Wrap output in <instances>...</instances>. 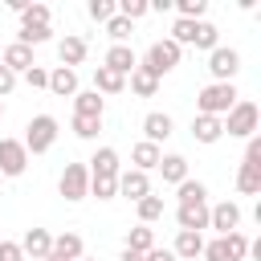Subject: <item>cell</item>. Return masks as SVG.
<instances>
[{"label":"cell","instance_id":"obj_1","mask_svg":"<svg viewBox=\"0 0 261 261\" xmlns=\"http://www.w3.org/2000/svg\"><path fill=\"white\" fill-rule=\"evenodd\" d=\"M237 98H241V94H237L232 82H208V86L196 94V110H200V114H212V118H224Z\"/></svg>","mask_w":261,"mask_h":261},{"label":"cell","instance_id":"obj_2","mask_svg":"<svg viewBox=\"0 0 261 261\" xmlns=\"http://www.w3.org/2000/svg\"><path fill=\"white\" fill-rule=\"evenodd\" d=\"M220 122H224V135H232V139H253V135H257V122H261V110H257V102L237 98L232 110H228Z\"/></svg>","mask_w":261,"mask_h":261},{"label":"cell","instance_id":"obj_3","mask_svg":"<svg viewBox=\"0 0 261 261\" xmlns=\"http://www.w3.org/2000/svg\"><path fill=\"white\" fill-rule=\"evenodd\" d=\"M57 135H61V126H57V118L53 114H33L29 118V126H24V151L29 155H45L53 143H57Z\"/></svg>","mask_w":261,"mask_h":261},{"label":"cell","instance_id":"obj_4","mask_svg":"<svg viewBox=\"0 0 261 261\" xmlns=\"http://www.w3.org/2000/svg\"><path fill=\"white\" fill-rule=\"evenodd\" d=\"M237 192L241 196L261 192V135H253L245 143V159H241V171H237Z\"/></svg>","mask_w":261,"mask_h":261},{"label":"cell","instance_id":"obj_5","mask_svg":"<svg viewBox=\"0 0 261 261\" xmlns=\"http://www.w3.org/2000/svg\"><path fill=\"white\" fill-rule=\"evenodd\" d=\"M179 57H184V49L171 41V37H163V41H151V49L143 53V69H151L155 77H163V73H171L175 65H179Z\"/></svg>","mask_w":261,"mask_h":261},{"label":"cell","instance_id":"obj_6","mask_svg":"<svg viewBox=\"0 0 261 261\" xmlns=\"http://www.w3.org/2000/svg\"><path fill=\"white\" fill-rule=\"evenodd\" d=\"M57 192H61L69 204L86 200V196H90V167H86V163H65V171H61V179H57Z\"/></svg>","mask_w":261,"mask_h":261},{"label":"cell","instance_id":"obj_7","mask_svg":"<svg viewBox=\"0 0 261 261\" xmlns=\"http://www.w3.org/2000/svg\"><path fill=\"white\" fill-rule=\"evenodd\" d=\"M29 167V151L20 139H0V179H16Z\"/></svg>","mask_w":261,"mask_h":261},{"label":"cell","instance_id":"obj_8","mask_svg":"<svg viewBox=\"0 0 261 261\" xmlns=\"http://www.w3.org/2000/svg\"><path fill=\"white\" fill-rule=\"evenodd\" d=\"M237 69H241V53H237V49L216 45V49L208 53V73H212V82H232Z\"/></svg>","mask_w":261,"mask_h":261},{"label":"cell","instance_id":"obj_9","mask_svg":"<svg viewBox=\"0 0 261 261\" xmlns=\"http://www.w3.org/2000/svg\"><path fill=\"white\" fill-rule=\"evenodd\" d=\"M237 224H241V204H237V200L208 204V228H216V237H224V232H237Z\"/></svg>","mask_w":261,"mask_h":261},{"label":"cell","instance_id":"obj_10","mask_svg":"<svg viewBox=\"0 0 261 261\" xmlns=\"http://www.w3.org/2000/svg\"><path fill=\"white\" fill-rule=\"evenodd\" d=\"M118 196H126L130 204H139L143 196H151V179H147V171H135V167L118 171Z\"/></svg>","mask_w":261,"mask_h":261},{"label":"cell","instance_id":"obj_11","mask_svg":"<svg viewBox=\"0 0 261 261\" xmlns=\"http://www.w3.org/2000/svg\"><path fill=\"white\" fill-rule=\"evenodd\" d=\"M16 245H20V253H24V257L45 261V257L53 253V232H49V228H29V232H24Z\"/></svg>","mask_w":261,"mask_h":261},{"label":"cell","instance_id":"obj_12","mask_svg":"<svg viewBox=\"0 0 261 261\" xmlns=\"http://www.w3.org/2000/svg\"><path fill=\"white\" fill-rule=\"evenodd\" d=\"M171 130H175V122H171V114H167V110H151V114L143 118V139H147V143H155V147H159V143H167V139H171Z\"/></svg>","mask_w":261,"mask_h":261},{"label":"cell","instance_id":"obj_13","mask_svg":"<svg viewBox=\"0 0 261 261\" xmlns=\"http://www.w3.org/2000/svg\"><path fill=\"white\" fill-rule=\"evenodd\" d=\"M86 53H90V45H86V37H77V33H65V37L57 41V57H61V65H65V69L82 65V61H86Z\"/></svg>","mask_w":261,"mask_h":261},{"label":"cell","instance_id":"obj_14","mask_svg":"<svg viewBox=\"0 0 261 261\" xmlns=\"http://www.w3.org/2000/svg\"><path fill=\"white\" fill-rule=\"evenodd\" d=\"M175 224H179V232H204L208 228V204H179Z\"/></svg>","mask_w":261,"mask_h":261},{"label":"cell","instance_id":"obj_15","mask_svg":"<svg viewBox=\"0 0 261 261\" xmlns=\"http://www.w3.org/2000/svg\"><path fill=\"white\" fill-rule=\"evenodd\" d=\"M102 65H106V69H114L118 77H130V69L139 65V57H135V49H130V45H110V49H106V57H102Z\"/></svg>","mask_w":261,"mask_h":261},{"label":"cell","instance_id":"obj_16","mask_svg":"<svg viewBox=\"0 0 261 261\" xmlns=\"http://www.w3.org/2000/svg\"><path fill=\"white\" fill-rule=\"evenodd\" d=\"M192 139L204 143V147H212V143L224 139V122L212 118V114H196V118H192Z\"/></svg>","mask_w":261,"mask_h":261},{"label":"cell","instance_id":"obj_17","mask_svg":"<svg viewBox=\"0 0 261 261\" xmlns=\"http://www.w3.org/2000/svg\"><path fill=\"white\" fill-rule=\"evenodd\" d=\"M0 65H4V69H12V73H29V69L37 65V61H33V49H29V45L12 41V45H8L4 53H0Z\"/></svg>","mask_w":261,"mask_h":261},{"label":"cell","instance_id":"obj_18","mask_svg":"<svg viewBox=\"0 0 261 261\" xmlns=\"http://www.w3.org/2000/svg\"><path fill=\"white\" fill-rule=\"evenodd\" d=\"M49 94H57V98H73L77 94V69H65V65H53L49 69V86H45Z\"/></svg>","mask_w":261,"mask_h":261},{"label":"cell","instance_id":"obj_19","mask_svg":"<svg viewBox=\"0 0 261 261\" xmlns=\"http://www.w3.org/2000/svg\"><path fill=\"white\" fill-rule=\"evenodd\" d=\"M159 159H163V147H155V143H147V139H139V143L130 147V163H135V171H155Z\"/></svg>","mask_w":261,"mask_h":261},{"label":"cell","instance_id":"obj_20","mask_svg":"<svg viewBox=\"0 0 261 261\" xmlns=\"http://www.w3.org/2000/svg\"><path fill=\"white\" fill-rule=\"evenodd\" d=\"M53 257H61V261H82V257H86V241H82L77 232H57V237H53Z\"/></svg>","mask_w":261,"mask_h":261},{"label":"cell","instance_id":"obj_21","mask_svg":"<svg viewBox=\"0 0 261 261\" xmlns=\"http://www.w3.org/2000/svg\"><path fill=\"white\" fill-rule=\"evenodd\" d=\"M102 110H106V98H102V94H94V90H77V94H73V114H82V118H102Z\"/></svg>","mask_w":261,"mask_h":261},{"label":"cell","instance_id":"obj_22","mask_svg":"<svg viewBox=\"0 0 261 261\" xmlns=\"http://www.w3.org/2000/svg\"><path fill=\"white\" fill-rule=\"evenodd\" d=\"M175 261H196L204 253V237L200 232H175V245H171Z\"/></svg>","mask_w":261,"mask_h":261},{"label":"cell","instance_id":"obj_23","mask_svg":"<svg viewBox=\"0 0 261 261\" xmlns=\"http://www.w3.org/2000/svg\"><path fill=\"white\" fill-rule=\"evenodd\" d=\"M118 151L114 147H98L94 159H90V175H118Z\"/></svg>","mask_w":261,"mask_h":261},{"label":"cell","instance_id":"obj_24","mask_svg":"<svg viewBox=\"0 0 261 261\" xmlns=\"http://www.w3.org/2000/svg\"><path fill=\"white\" fill-rule=\"evenodd\" d=\"M159 175H163V184H175L179 188L188 179V159L184 155H163L159 159Z\"/></svg>","mask_w":261,"mask_h":261},{"label":"cell","instance_id":"obj_25","mask_svg":"<svg viewBox=\"0 0 261 261\" xmlns=\"http://www.w3.org/2000/svg\"><path fill=\"white\" fill-rule=\"evenodd\" d=\"M122 90H126V77H118V73L106 69V65L94 69V94H122Z\"/></svg>","mask_w":261,"mask_h":261},{"label":"cell","instance_id":"obj_26","mask_svg":"<svg viewBox=\"0 0 261 261\" xmlns=\"http://www.w3.org/2000/svg\"><path fill=\"white\" fill-rule=\"evenodd\" d=\"M130 90H135L139 98H155V94H159V77H155L151 69L135 65V69H130Z\"/></svg>","mask_w":261,"mask_h":261},{"label":"cell","instance_id":"obj_27","mask_svg":"<svg viewBox=\"0 0 261 261\" xmlns=\"http://www.w3.org/2000/svg\"><path fill=\"white\" fill-rule=\"evenodd\" d=\"M135 212H139V224H155V220H163V196H143L139 204H135Z\"/></svg>","mask_w":261,"mask_h":261},{"label":"cell","instance_id":"obj_28","mask_svg":"<svg viewBox=\"0 0 261 261\" xmlns=\"http://www.w3.org/2000/svg\"><path fill=\"white\" fill-rule=\"evenodd\" d=\"M126 249H130V253H151V249H155V232H151V224H135V228L126 232Z\"/></svg>","mask_w":261,"mask_h":261},{"label":"cell","instance_id":"obj_29","mask_svg":"<svg viewBox=\"0 0 261 261\" xmlns=\"http://www.w3.org/2000/svg\"><path fill=\"white\" fill-rule=\"evenodd\" d=\"M175 192H179V204H208V188H204L200 179H192V175H188Z\"/></svg>","mask_w":261,"mask_h":261},{"label":"cell","instance_id":"obj_30","mask_svg":"<svg viewBox=\"0 0 261 261\" xmlns=\"http://www.w3.org/2000/svg\"><path fill=\"white\" fill-rule=\"evenodd\" d=\"M20 29H49V4H29L20 12Z\"/></svg>","mask_w":261,"mask_h":261},{"label":"cell","instance_id":"obj_31","mask_svg":"<svg viewBox=\"0 0 261 261\" xmlns=\"http://www.w3.org/2000/svg\"><path fill=\"white\" fill-rule=\"evenodd\" d=\"M192 45H196V49H208V53H212V49L220 45V29H216L212 20H200V24H196V41H192Z\"/></svg>","mask_w":261,"mask_h":261},{"label":"cell","instance_id":"obj_32","mask_svg":"<svg viewBox=\"0 0 261 261\" xmlns=\"http://www.w3.org/2000/svg\"><path fill=\"white\" fill-rule=\"evenodd\" d=\"M90 196L114 200V196H118V175H90Z\"/></svg>","mask_w":261,"mask_h":261},{"label":"cell","instance_id":"obj_33","mask_svg":"<svg viewBox=\"0 0 261 261\" xmlns=\"http://www.w3.org/2000/svg\"><path fill=\"white\" fill-rule=\"evenodd\" d=\"M130 33H135V24H130L126 16H118V12L106 20V37H110L114 45H126V37H130Z\"/></svg>","mask_w":261,"mask_h":261},{"label":"cell","instance_id":"obj_34","mask_svg":"<svg viewBox=\"0 0 261 261\" xmlns=\"http://www.w3.org/2000/svg\"><path fill=\"white\" fill-rule=\"evenodd\" d=\"M175 12H179V20H204L208 0H175Z\"/></svg>","mask_w":261,"mask_h":261},{"label":"cell","instance_id":"obj_35","mask_svg":"<svg viewBox=\"0 0 261 261\" xmlns=\"http://www.w3.org/2000/svg\"><path fill=\"white\" fill-rule=\"evenodd\" d=\"M114 8H118V16H126L130 24H135V20H143V16L151 12V4H147V0H118Z\"/></svg>","mask_w":261,"mask_h":261},{"label":"cell","instance_id":"obj_36","mask_svg":"<svg viewBox=\"0 0 261 261\" xmlns=\"http://www.w3.org/2000/svg\"><path fill=\"white\" fill-rule=\"evenodd\" d=\"M196 24H200V20H179V16H175V24H171V41H175L179 49L192 45V41H196Z\"/></svg>","mask_w":261,"mask_h":261},{"label":"cell","instance_id":"obj_37","mask_svg":"<svg viewBox=\"0 0 261 261\" xmlns=\"http://www.w3.org/2000/svg\"><path fill=\"white\" fill-rule=\"evenodd\" d=\"M69 126H73V135H77V139H98L102 118H82V114H73V118H69Z\"/></svg>","mask_w":261,"mask_h":261},{"label":"cell","instance_id":"obj_38","mask_svg":"<svg viewBox=\"0 0 261 261\" xmlns=\"http://www.w3.org/2000/svg\"><path fill=\"white\" fill-rule=\"evenodd\" d=\"M224 245H228V261H245L249 257V237L245 232H224Z\"/></svg>","mask_w":261,"mask_h":261},{"label":"cell","instance_id":"obj_39","mask_svg":"<svg viewBox=\"0 0 261 261\" xmlns=\"http://www.w3.org/2000/svg\"><path fill=\"white\" fill-rule=\"evenodd\" d=\"M86 12H90V20H98V24H106L118 8H114V0H90L86 4Z\"/></svg>","mask_w":261,"mask_h":261},{"label":"cell","instance_id":"obj_40","mask_svg":"<svg viewBox=\"0 0 261 261\" xmlns=\"http://www.w3.org/2000/svg\"><path fill=\"white\" fill-rule=\"evenodd\" d=\"M49 37H53V29H20V33H16V41L29 45V49H33V45H45Z\"/></svg>","mask_w":261,"mask_h":261},{"label":"cell","instance_id":"obj_41","mask_svg":"<svg viewBox=\"0 0 261 261\" xmlns=\"http://www.w3.org/2000/svg\"><path fill=\"white\" fill-rule=\"evenodd\" d=\"M24 82H29V90H45V86H49V69H45V65H33V69L24 73Z\"/></svg>","mask_w":261,"mask_h":261},{"label":"cell","instance_id":"obj_42","mask_svg":"<svg viewBox=\"0 0 261 261\" xmlns=\"http://www.w3.org/2000/svg\"><path fill=\"white\" fill-rule=\"evenodd\" d=\"M0 261H24L20 245H16V241H0Z\"/></svg>","mask_w":261,"mask_h":261},{"label":"cell","instance_id":"obj_43","mask_svg":"<svg viewBox=\"0 0 261 261\" xmlns=\"http://www.w3.org/2000/svg\"><path fill=\"white\" fill-rule=\"evenodd\" d=\"M12 86H16V73H12V69H4V65H0V102H4V98H8V94H12Z\"/></svg>","mask_w":261,"mask_h":261},{"label":"cell","instance_id":"obj_44","mask_svg":"<svg viewBox=\"0 0 261 261\" xmlns=\"http://www.w3.org/2000/svg\"><path fill=\"white\" fill-rule=\"evenodd\" d=\"M143 261H175V253H171V249H159V245H155L151 253H143Z\"/></svg>","mask_w":261,"mask_h":261},{"label":"cell","instance_id":"obj_45","mask_svg":"<svg viewBox=\"0 0 261 261\" xmlns=\"http://www.w3.org/2000/svg\"><path fill=\"white\" fill-rule=\"evenodd\" d=\"M118 261H143V253H130V249H122V257Z\"/></svg>","mask_w":261,"mask_h":261},{"label":"cell","instance_id":"obj_46","mask_svg":"<svg viewBox=\"0 0 261 261\" xmlns=\"http://www.w3.org/2000/svg\"><path fill=\"white\" fill-rule=\"evenodd\" d=\"M45 261H61V257H53V253H49V257H45Z\"/></svg>","mask_w":261,"mask_h":261},{"label":"cell","instance_id":"obj_47","mask_svg":"<svg viewBox=\"0 0 261 261\" xmlns=\"http://www.w3.org/2000/svg\"><path fill=\"white\" fill-rule=\"evenodd\" d=\"M0 118H4V102H0Z\"/></svg>","mask_w":261,"mask_h":261},{"label":"cell","instance_id":"obj_48","mask_svg":"<svg viewBox=\"0 0 261 261\" xmlns=\"http://www.w3.org/2000/svg\"><path fill=\"white\" fill-rule=\"evenodd\" d=\"M82 261H98V257H82Z\"/></svg>","mask_w":261,"mask_h":261},{"label":"cell","instance_id":"obj_49","mask_svg":"<svg viewBox=\"0 0 261 261\" xmlns=\"http://www.w3.org/2000/svg\"><path fill=\"white\" fill-rule=\"evenodd\" d=\"M0 184H4V179H0Z\"/></svg>","mask_w":261,"mask_h":261}]
</instances>
